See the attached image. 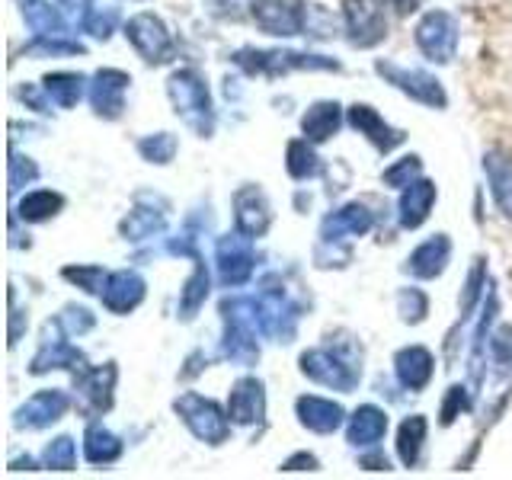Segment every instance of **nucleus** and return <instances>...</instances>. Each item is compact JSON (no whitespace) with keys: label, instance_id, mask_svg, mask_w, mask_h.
<instances>
[{"label":"nucleus","instance_id":"f257e3e1","mask_svg":"<svg viewBox=\"0 0 512 480\" xmlns=\"http://www.w3.org/2000/svg\"><path fill=\"white\" fill-rule=\"evenodd\" d=\"M346 16H349L352 39L359 45H368L384 36V20L372 0H346Z\"/></svg>","mask_w":512,"mask_h":480},{"label":"nucleus","instance_id":"f03ea898","mask_svg":"<svg viewBox=\"0 0 512 480\" xmlns=\"http://www.w3.org/2000/svg\"><path fill=\"white\" fill-rule=\"evenodd\" d=\"M400 4H404V10H407V4H413V0H400Z\"/></svg>","mask_w":512,"mask_h":480}]
</instances>
